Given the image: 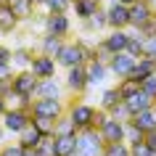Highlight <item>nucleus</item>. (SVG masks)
<instances>
[{
    "label": "nucleus",
    "instance_id": "obj_1",
    "mask_svg": "<svg viewBox=\"0 0 156 156\" xmlns=\"http://www.w3.org/2000/svg\"><path fill=\"white\" fill-rule=\"evenodd\" d=\"M58 66H64V69H72V66H85L90 61L87 56V42L85 40H72V42H64V48L61 53L56 56Z\"/></svg>",
    "mask_w": 156,
    "mask_h": 156
},
{
    "label": "nucleus",
    "instance_id": "obj_2",
    "mask_svg": "<svg viewBox=\"0 0 156 156\" xmlns=\"http://www.w3.org/2000/svg\"><path fill=\"white\" fill-rule=\"evenodd\" d=\"M103 148H106V140L101 135L98 127H87V130L77 132V154L82 156H103Z\"/></svg>",
    "mask_w": 156,
    "mask_h": 156
},
{
    "label": "nucleus",
    "instance_id": "obj_3",
    "mask_svg": "<svg viewBox=\"0 0 156 156\" xmlns=\"http://www.w3.org/2000/svg\"><path fill=\"white\" fill-rule=\"evenodd\" d=\"M95 111H98V108L93 106V103H85V101H74L72 106L66 108V114L72 116V122L77 124V130H87V127H93V122H95Z\"/></svg>",
    "mask_w": 156,
    "mask_h": 156
},
{
    "label": "nucleus",
    "instance_id": "obj_4",
    "mask_svg": "<svg viewBox=\"0 0 156 156\" xmlns=\"http://www.w3.org/2000/svg\"><path fill=\"white\" fill-rule=\"evenodd\" d=\"M66 103L64 98H34L32 103V116H50V119H58V116L66 114Z\"/></svg>",
    "mask_w": 156,
    "mask_h": 156
},
{
    "label": "nucleus",
    "instance_id": "obj_5",
    "mask_svg": "<svg viewBox=\"0 0 156 156\" xmlns=\"http://www.w3.org/2000/svg\"><path fill=\"white\" fill-rule=\"evenodd\" d=\"M0 122H3V127H5V132L19 135L27 124L32 122V111H27V108H8L5 114L0 116Z\"/></svg>",
    "mask_w": 156,
    "mask_h": 156
},
{
    "label": "nucleus",
    "instance_id": "obj_6",
    "mask_svg": "<svg viewBox=\"0 0 156 156\" xmlns=\"http://www.w3.org/2000/svg\"><path fill=\"white\" fill-rule=\"evenodd\" d=\"M11 85H13V93L34 98V93H37V85H40V80H37V74H34L32 69H19V72L13 74Z\"/></svg>",
    "mask_w": 156,
    "mask_h": 156
},
{
    "label": "nucleus",
    "instance_id": "obj_7",
    "mask_svg": "<svg viewBox=\"0 0 156 156\" xmlns=\"http://www.w3.org/2000/svg\"><path fill=\"white\" fill-rule=\"evenodd\" d=\"M156 16V8L148 3V0H138L135 5H130V29H143L146 24H151Z\"/></svg>",
    "mask_w": 156,
    "mask_h": 156
},
{
    "label": "nucleus",
    "instance_id": "obj_8",
    "mask_svg": "<svg viewBox=\"0 0 156 156\" xmlns=\"http://www.w3.org/2000/svg\"><path fill=\"white\" fill-rule=\"evenodd\" d=\"M42 32L66 37V34L72 32V19H69V13H45L42 16Z\"/></svg>",
    "mask_w": 156,
    "mask_h": 156
},
{
    "label": "nucleus",
    "instance_id": "obj_9",
    "mask_svg": "<svg viewBox=\"0 0 156 156\" xmlns=\"http://www.w3.org/2000/svg\"><path fill=\"white\" fill-rule=\"evenodd\" d=\"M66 90L74 93V95H82L87 87H90V80H87V69L85 66H72V69H66Z\"/></svg>",
    "mask_w": 156,
    "mask_h": 156
},
{
    "label": "nucleus",
    "instance_id": "obj_10",
    "mask_svg": "<svg viewBox=\"0 0 156 156\" xmlns=\"http://www.w3.org/2000/svg\"><path fill=\"white\" fill-rule=\"evenodd\" d=\"M108 13V29H130V5L111 0L106 5Z\"/></svg>",
    "mask_w": 156,
    "mask_h": 156
},
{
    "label": "nucleus",
    "instance_id": "obj_11",
    "mask_svg": "<svg viewBox=\"0 0 156 156\" xmlns=\"http://www.w3.org/2000/svg\"><path fill=\"white\" fill-rule=\"evenodd\" d=\"M135 61H138L135 56H130L127 50H122V53H114V56L108 58V69H111V74H114V77L124 80V77H130V74H132Z\"/></svg>",
    "mask_w": 156,
    "mask_h": 156
},
{
    "label": "nucleus",
    "instance_id": "obj_12",
    "mask_svg": "<svg viewBox=\"0 0 156 156\" xmlns=\"http://www.w3.org/2000/svg\"><path fill=\"white\" fill-rule=\"evenodd\" d=\"M101 45H103L111 56L127 50V45H130V29H108V34L101 40Z\"/></svg>",
    "mask_w": 156,
    "mask_h": 156
},
{
    "label": "nucleus",
    "instance_id": "obj_13",
    "mask_svg": "<svg viewBox=\"0 0 156 156\" xmlns=\"http://www.w3.org/2000/svg\"><path fill=\"white\" fill-rule=\"evenodd\" d=\"M34 74H37V80H48V77H56L58 72V61L48 53H37L32 58V66H29Z\"/></svg>",
    "mask_w": 156,
    "mask_h": 156
},
{
    "label": "nucleus",
    "instance_id": "obj_14",
    "mask_svg": "<svg viewBox=\"0 0 156 156\" xmlns=\"http://www.w3.org/2000/svg\"><path fill=\"white\" fill-rule=\"evenodd\" d=\"M101 135H103V140L106 143H119V140H124V132H127V122L124 119H116V116H108L106 124L103 127H98ZM127 143V140H124Z\"/></svg>",
    "mask_w": 156,
    "mask_h": 156
},
{
    "label": "nucleus",
    "instance_id": "obj_15",
    "mask_svg": "<svg viewBox=\"0 0 156 156\" xmlns=\"http://www.w3.org/2000/svg\"><path fill=\"white\" fill-rule=\"evenodd\" d=\"M64 87H66V85H61V80H58V77L40 80L34 98H64Z\"/></svg>",
    "mask_w": 156,
    "mask_h": 156
},
{
    "label": "nucleus",
    "instance_id": "obj_16",
    "mask_svg": "<svg viewBox=\"0 0 156 156\" xmlns=\"http://www.w3.org/2000/svg\"><path fill=\"white\" fill-rule=\"evenodd\" d=\"M85 69H87L90 87H98V85H103V82H106V77L111 74V69H108V61H87V64H85Z\"/></svg>",
    "mask_w": 156,
    "mask_h": 156
},
{
    "label": "nucleus",
    "instance_id": "obj_17",
    "mask_svg": "<svg viewBox=\"0 0 156 156\" xmlns=\"http://www.w3.org/2000/svg\"><path fill=\"white\" fill-rule=\"evenodd\" d=\"M21 19L16 16V11L11 8V3H0V34H11L16 32Z\"/></svg>",
    "mask_w": 156,
    "mask_h": 156
},
{
    "label": "nucleus",
    "instance_id": "obj_18",
    "mask_svg": "<svg viewBox=\"0 0 156 156\" xmlns=\"http://www.w3.org/2000/svg\"><path fill=\"white\" fill-rule=\"evenodd\" d=\"M124 106H127V111H130V116L140 114V111H146V108H154V98L148 95V93L140 90L138 95H132V98L124 101Z\"/></svg>",
    "mask_w": 156,
    "mask_h": 156
},
{
    "label": "nucleus",
    "instance_id": "obj_19",
    "mask_svg": "<svg viewBox=\"0 0 156 156\" xmlns=\"http://www.w3.org/2000/svg\"><path fill=\"white\" fill-rule=\"evenodd\" d=\"M151 74H156V58H151V56H140L138 61H135V69H132V80H146V77H151Z\"/></svg>",
    "mask_w": 156,
    "mask_h": 156
},
{
    "label": "nucleus",
    "instance_id": "obj_20",
    "mask_svg": "<svg viewBox=\"0 0 156 156\" xmlns=\"http://www.w3.org/2000/svg\"><path fill=\"white\" fill-rule=\"evenodd\" d=\"M42 138H45V135H42V132L37 130V124H34V122H29V124L24 127V130H21V132L16 135V140H19V143H21L24 148H37V143H40Z\"/></svg>",
    "mask_w": 156,
    "mask_h": 156
},
{
    "label": "nucleus",
    "instance_id": "obj_21",
    "mask_svg": "<svg viewBox=\"0 0 156 156\" xmlns=\"http://www.w3.org/2000/svg\"><path fill=\"white\" fill-rule=\"evenodd\" d=\"M82 29H85V32H101V29H108V13H106V8L101 5L90 19H85Z\"/></svg>",
    "mask_w": 156,
    "mask_h": 156
},
{
    "label": "nucleus",
    "instance_id": "obj_22",
    "mask_svg": "<svg viewBox=\"0 0 156 156\" xmlns=\"http://www.w3.org/2000/svg\"><path fill=\"white\" fill-rule=\"evenodd\" d=\"M61 48H64V37L42 32V37H40V53H48V56L56 58L58 53H61Z\"/></svg>",
    "mask_w": 156,
    "mask_h": 156
},
{
    "label": "nucleus",
    "instance_id": "obj_23",
    "mask_svg": "<svg viewBox=\"0 0 156 156\" xmlns=\"http://www.w3.org/2000/svg\"><path fill=\"white\" fill-rule=\"evenodd\" d=\"M130 122L135 124L143 135H146V132H151V130H156V114H154V108H146V111H140V114L130 116Z\"/></svg>",
    "mask_w": 156,
    "mask_h": 156
},
{
    "label": "nucleus",
    "instance_id": "obj_24",
    "mask_svg": "<svg viewBox=\"0 0 156 156\" xmlns=\"http://www.w3.org/2000/svg\"><path fill=\"white\" fill-rule=\"evenodd\" d=\"M98 8H101V0H74L72 13L80 19V21H85V19H90Z\"/></svg>",
    "mask_w": 156,
    "mask_h": 156
},
{
    "label": "nucleus",
    "instance_id": "obj_25",
    "mask_svg": "<svg viewBox=\"0 0 156 156\" xmlns=\"http://www.w3.org/2000/svg\"><path fill=\"white\" fill-rule=\"evenodd\" d=\"M8 3H11V8L16 11V16L21 19V24H24V21H32V19L37 16V13H34L37 8H34L32 0H8Z\"/></svg>",
    "mask_w": 156,
    "mask_h": 156
},
{
    "label": "nucleus",
    "instance_id": "obj_26",
    "mask_svg": "<svg viewBox=\"0 0 156 156\" xmlns=\"http://www.w3.org/2000/svg\"><path fill=\"white\" fill-rule=\"evenodd\" d=\"M53 138H56V154L58 156L77 154V135H53Z\"/></svg>",
    "mask_w": 156,
    "mask_h": 156
},
{
    "label": "nucleus",
    "instance_id": "obj_27",
    "mask_svg": "<svg viewBox=\"0 0 156 156\" xmlns=\"http://www.w3.org/2000/svg\"><path fill=\"white\" fill-rule=\"evenodd\" d=\"M119 103H122L119 87H103V93H101V103H98V106L103 108V111H108V114H111V108L119 106Z\"/></svg>",
    "mask_w": 156,
    "mask_h": 156
},
{
    "label": "nucleus",
    "instance_id": "obj_28",
    "mask_svg": "<svg viewBox=\"0 0 156 156\" xmlns=\"http://www.w3.org/2000/svg\"><path fill=\"white\" fill-rule=\"evenodd\" d=\"M119 95H122V101L132 98V95H138L140 90H143V82L140 80H132V77H124V80H119Z\"/></svg>",
    "mask_w": 156,
    "mask_h": 156
},
{
    "label": "nucleus",
    "instance_id": "obj_29",
    "mask_svg": "<svg viewBox=\"0 0 156 156\" xmlns=\"http://www.w3.org/2000/svg\"><path fill=\"white\" fill-rule=\"evenodd\" d=\"M34 56H37V53H34L32 48H24V45H21V48H13V66H16V69H29Z\"/></svg>",
    "mask_w": 156,
    "mask_h": 156
},
{
    "label": "nucleus",
    "instance_id": "obj_30",
    "mask_svg": "<svg viewBox=\"0 0 156 156\" xmlns=\"http://www.w3.org/2000/svg\"><path fill=\"white\" fill-rule=\"evenodd\" d=\"M72 5H74L72 0H45L40 8L45 11V13H69Z\"/></svg>",
    "mask_w": 156,
    "mask_h": 156
},
{
    "label": "nucleus",
    "instance_id": "obj_31",
    "mask_svg": "<svg viewBox=\"0 0 156 156\" xmlns=\"http://www.w3.org/2000/svg\"><path fill=\"white\" fill-rule=\"evenodd\" d=\"M77 124L72 122V116L64 114V116H58L56 119V135H77Z\"/></svg>",
    "mask_w": 156,
    "mask_h": 156
},
{
    "label": "nucleus",
    "instance_id": "obj_32",
    "mask_svg": "<svg viewBox=\"0 0 156 156\" xmlns=\"http://www.w3.org/2000/svg\"><path fill=\"white\" fill-rule=\"evenodd\" d=\"M103 156H132L130 143H124V140H119V143H106Z\"/></svg>",
    "mask_w": 156,
    "mask_h": 156
},
{
    "label": "nucleus",
    "instance_id": "obj_33",
    "mask_svg": "<svg viewBox=\"0 0 156 156\" xmlns=\"http://www.w3.org/2000/svg\"><path fill=\"white\" fill-rule=\"evenodd\" d=\"M32 122L37 124V130L42 135H56V119H50V116H32Z\"/></svg>",
    "mask_w": 156,
    "mask_h": 156
},
{
    "label": "nucleus",
    "instance_id": "obj_34",
    "mask_svg": "<svg viewBox=\"0 0 156 156\" xmlns=\"http://www.w3.org/2000/svg\"><path fill=\"white\" fill-rule=\"evenodd\" d=\"M37 154L40 156H58L56 154V138H53V135H45V138L37 143Z\"/></svg>",
    "mask_w": 156,
    "mask_h": 156
},
{
    "label": "nucleus",
    "instance_id": "obj_35",
    "mask_svg": "<svg viewBox=\"0 0 156 156\" xmlns=\"http://www.w3.org/2000/svg\"><path fill=\"white\" fill-rule=\"evenodd\" d=\"M0 156H24V146L21 143H5V146H0Z\"/></svg>",
    "mask_w": 156,
    "mask_h": 156
},
{
    "label": "nucleus",
    "instance_id": "obj_36",
    "mask_svg": "<svg viewBox=\"0 0 156 156\" xmlns=\"http://www.w3.org/2000/svg\"><path fill=\"white\" fill-rule=\"evenodd\" d=\"M130 151H132V156H156V151L148 146L146 140H140V143H132Z\"/></svg>",
    "mask_w": 156,
    "mask_h": 156
},
{
    "label": "nucleus",
    "instance_id": "obj_37",
    "mask_svg": "<svg viewBox=\"0 0 156 156\" xmlns=\"http://www.w3.org/2000/svg\"><path fill=\"white\" fill-rule=\"evenodd\" d=\"M143 138H146V135H143V132H140L132 122H127V132H124V140H127V143L132 146V143H140Z\"/></svg>",
    "mask_w": 156,
    "mask_h": 156
},
{
    "label": "nucleus",
    "instance_id": "obj_38",
    "mask_svg": "<svg viewBox=\"0 0 156 156\" xmlns=\"http://www.w3.org/2000/svg\"><path fill=\"white\" fill-rule=\"evenodd\" d=\"M143 93H148V95L156 101V74H151V77L143 80Z\"/></svg>",
    "mask_w": 156,
    "mask_h": 156
},
{
    "label": "nucleus",
    "instance_id": "obj_39",
    "mask_svg": "<svg viewBox=\"0 0 156 156\" xmlns=\"http://www.w3.org/2000/svg\"><path fill=\"white\" fill-rule=\"evenodd\" d=\"M19 69L13 64H0V80H13V74H16Z\"/></svg>",
    "mask_w": 156,
    "mask_h": 156
},
{
    "label": "nucleus",
    "instance_id": "obj_40",
    "mask_svg": "<svg viewBox=\"0 0 156 156\" xmlns=\"http://www.w3.org/2000/svg\"><path fill=\"white\" fill-rule=\"evenodd\" d=\"M0 64H13V48L0 45Z\"/></svg>",
    "mask_w": 156,
    "mask_h": 156
},
{
    "label": "nucleus",
    "instance_id": "obj_41",
    "mask_svg": "<svg viewBox=\"0 0 156 156\" xmlns=\"http://www.w3.org/2000/svg\"><path fill=\"white\" fill-rule=\"evenodd\" d=\"M146 56L156 58V34H151V37H146Z\"/></svg>",
    "mask_w": 156,
    "mask_h": 156
},
{
    "label": "nucleus",
    "instance_id": "obj_42",
    "mask_svg": "<svg viewBox=\"0 0 156 156\" xmlns=\"http://www.w3.org/2000/svg\"><path fill=\"white\" fill-rule=\"evenodd\" d=\"M143 140H146L148 146H151V148H154V151H156V130H151V132H146V138H143Z\"/></svg>",
    "mask_w": 156,
    "mask_h": 156
},
{
    "label": "nucleus",
    "instance_id": "obj_43",
    "mask_svg": "<svg viewBox=\"0 0 156 156\" xmlns=\"http://www.w3.org/2000/svg\"><path fill=\"white\" fill-rule=\"evenodd\" d=\"M5 111H8V103H5V98H3V95H0V116L5 114Z\"/></svg>",
    "mask_w": 156,
    "mask_h": 156
},
{
    "label": "nucleus",
    "instance_id": "obj_44",
    "mask_svg": "<svg viewBox=\"0 0 156 156\" xmlns=\"http://www.w3.org/2000/svg\"><path fill=\"white\" fill-rule=\"evenodd\" d=\"M24 156H40V154H37V148H24Z\"/></svg>",
    "mask_w": 156,
    "mask_h": 156
},
{
    "label": "nucleus",
    "instance_id": "obj_45",
    "mask_svg": "<svg viewBox=\"0 0 156 156\" xmlns=\"http://www.w3.org/2000/svg\"><path fill=\"white\" fill-rule=\"evenodd\" d=\"M116 3H124V5H135L138 0H116Z\"/></svg>",
    "mask_w": 156,
    "mask_h": 156
},
{
    "label": "nucleus",
    "instance_id": "obj_46",
    "mask_svg": "<svg viewBox=\"0 0 156 156\" xmlns=\"http://www.w3.org/2000/svg\"><path fill=\"white\" fill-rule=\"evenodd\" d=\"M3 138H5V127H3V122H0V143H3Z\"/></svg>",
    "mask_w": 156,
    "mask_h": 156
},
{
    "label": "nucleus",
    "instance_id": "obj_47",
    "mask_svg": "<svg viewBox=\"0 0 156 156\" xmlns=\"http://www.w3.org/2000/svg\"><path fill=\"white\" fill-rule=\"evenodd\" d=\"M32 3H34V8H40V5L45 3V0H32Z\"/></svg>",
    "mask_w": 156,
    "mask_h": 156
},
{
    "label": "nucleus",
    "instance_id": "obj_48",
    "mask_svg": "<svg viewBox=\"0 0 156 156\" xmlns=\"http://www.w3.org/2000/svg\"><path fill=\"white\" fill-rule=\"evenodd\" d=\"M3 87H5V82H3V80H0V95H3Z\"/></svg>",
    "mask_w": 156,
    "mask_h": 156
},
{
    "label": "nucleus",
    "instance_id": "obj_49",
    "mask_svg": "<svg viewBox=\"0 0 156 156\" xmlns=\"http://www.w3.org/2000/svg\"><path fill=\"white\" fill-rule=\"evenodd\" d=\"M154 114H156V101H154Z\"/></svg>",
    "mask_w": 156,
    "mask_h": 156
},
{
    "label": "nucleus",
    "instance_id": "obj_50",
    "mask_svg": "<svg viewBox=\"0 0 156 156\" xmlns=\"http://www.w3.org/2000/svg\"><path fill=\"white\" fill-rule=\"evenodd\" d=\"M72 156H82V154H72Z\"/></svg>",
    "mask_w": 156,
    "mask_h": 156
},
{
    "label": "nucleus",
    "instance_id": "obj_51",
    "mask_svg": "<svg viewBox=\"0 0 156 156\" xmlns=\"http://www.w3.org/2000/svg\"><path fill=\"white\" fill-rule=\"evenodd\" d=\"M0 3H8V0H0Z\"/></svg>",
    "mask_w": 156,
    "mask_h": 156
},
{
    "label": "nucleus",
    "instance_id": "obj_52",
    "mask_svg": "<svg viewBox=\"0 0 156 156\" xmlns=\"http://www.w3.org/2000/svg\"><path fill=\"white\" fill-rule=\"evenodd\" d=\"M148 3H154V0H148Z\"/></svg>",
    "mask_w": 156,
    "mask_h": 156
},
{
    "label": "nucleus",
    "instance_id": "obj_53",
    "mask_svg": "<svg viewBox=\"0 0 156 156\" xmlns=\"http://www.w3.org/2000/svg\"><path fill=\"white\" fill-rule=\"evenodd\" d=\"M154 21H156V16H154Z\"/></svg>",
    "mask_w": 156,
    "mask_h": 156
},
{
    "label": "nucleus",
    "instance_id": "obj_54",
    "mask_svg": "<svg viewBox=\"0 0 156 156\" xmlns=\"http://www.w3.org/2000/svg\"><path fill=\"white\" fill-rule=\"evenodd\" d=\"M101 3H103V0H101Z\"/></svg>",
    "mask_w": 156,
    "mask_h": 156
},
{
    "label": "nucleus",
    "instance_id": "obj_55",
    "mask_svg": "<svg viewBox=\"0 0 156 156\" xmlns=\"http://www.w3.org/2000/svg\"><path fill=\"white\" fill-rule=\"evenodd\" d=\"M72 3H74V0H72Z\"/></svg>",
    "mask_w": 156,
    "mask_h": 156
}]
</instances>
